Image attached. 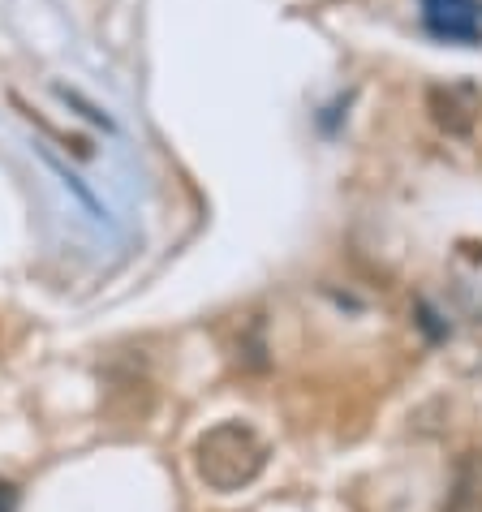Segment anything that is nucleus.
Here are the masks:
<instances>
[{"instance_id":"f257e3e1","label":"nucleus","mask_w":482,"mask_h":512,"mask_svg":"<svg viewBox=\"0 0 482 512\" xmlns=\"http://www.w3.org/2000/svg\"><path fill=\"white\" fill-rule=\"evenodd\" d=\"M263 465H267V444L250 422L229 418L194 439V474L220 495L250 487L263 474Z\"/></svg>"},{"instance_id":"f03ea898","label":"nucleus","mask_w":482,"mask_h":512,"mask_svg":"<svg viewBox=\"0 0 482 512\" xmlns=\"http://www.w3.org/2000/svg\"><path fill=\"white\" fill-rule=\"evenodd\" d=\"M422 22L448 44H482V0H418Z\"/></svg>"},{"instance_id":"7ed1b4c3","label":"nucleus","mask_w":482,"mask_h":512,"mask_svg":"<svg viewBox=\"0 0 482 512\" xmlns=\"http://www.w3.org/2000/svg\"><path fill=\"white\" fill-rule=\"evenodd\" d=\"M470 95H478L474 87H431V117L444 125L448 134H470V125H474V117L482 112V104H470V108H461V99H470Z\"/></svg>"},{"instance_id":"20e7f679","label":"nucleus","mask_w":482,"mask_h":512,"mask_svg":"<svg viewBox=\"0 0 482 512\" xmlns=\"http://www.w3.org/2000/svg\"><path fill=\"white\" fill-rule=\"evenodd\" d=\"M448 512H482V452H465L457 461Z\"/></svg>"},{"instance_id":"39448f33","label":"nucleus","mask_w":482,"mask_h":512,"mask_svg":"<svg viewBox=\"0 0 482 512\" xmlns=\"http://www.w3.org/2000/svg\"><path fill=\"white\" fill-rule=\"evenodd\" d=\"M0 512H18V491L5 478H0Z\"/></svg>"}]
</instances>
